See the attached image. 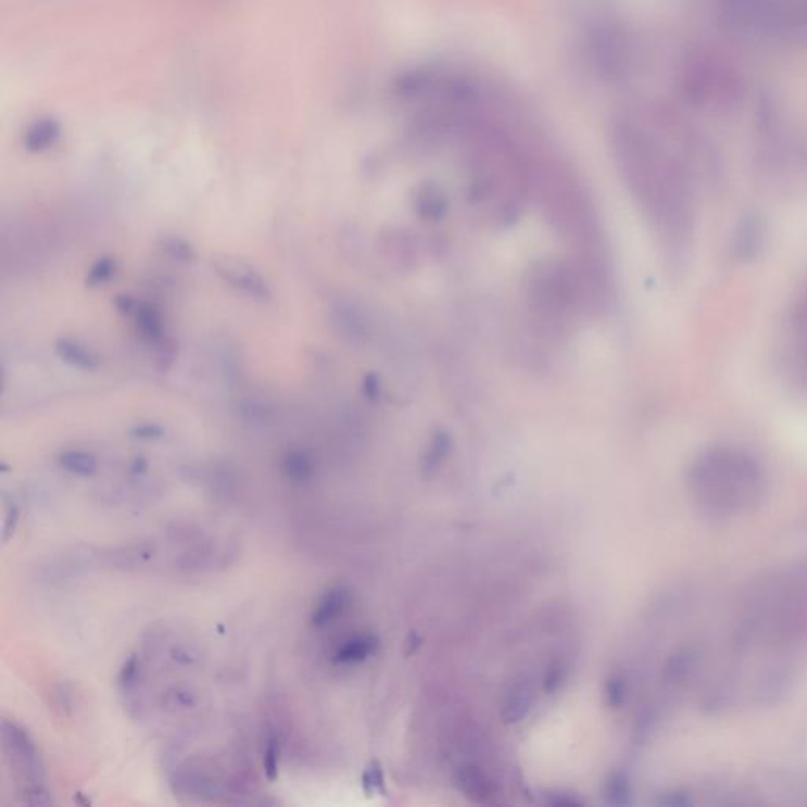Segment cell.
<instances>
[{"label":"cell","mask_w":807,"mask_h":807,"mask_svg":"<svg viewBox=\"0 0 807 807\" xmlns=\"http://www.w3.org/2000/svg\"><path fill=\"white\" fill-rule=\"evenodd\" d=\"M615 159L673 272L694 247L697 190L719 185L722 159L707 124L667 98H635L617 111Z\"/></svg>","instance_id":"6da1fadb"},{"label":"cell","mask_w":807,"mask_h":807,"mask_svg":"<svg viewBox=\"0 0 807 807\" xmlns=\"http://www.w3.org/2000/svg\"><path fill=\"white\" fill-rule=\"evenodd\" d=\"M759 89L742 62L727 49L708 41H691L673 62L669 98L707 124L749 113Z\"/></svg>","instance_id":"7a4b0ae2"},{"label":"cell","mask_w":807,"mask_h":807,"mask_svg":"<svg viewBox=\"0 0 807 807\" xmlns=\"http://www.w3.org/2000/svg\"><path fill=\"white\" fill-rule=\"evenodd\" d=\"M749 118L751 163L757 181L779 198H806V125L765 87L757 92Z\"/></svg>","instance_id":"3957f363"},{"label":"cell","mask_w":807,"mask_h":807,"mask_svg":"<svg viewBox=\"0 0 807 807\" xmlns=\"http://www.w3.org/2000/svg\"><path fill=\"white\" fill-rule=\"evenodd\" d=\"M688 481L695 503L716 517L754 508L767 489V474L760 461L730 443H718L698 453Z\"/></svg>","instance_id":"277c9868"},{"label":"cell","mask_w":807,"mask_h":807,"mask_svg":"<svg viewBox=\"0 0 807 807\" xmlns=\"http://www.w3.org/2000/svg\"><path fill=\"white\" fill-rule=\"evenodd\" d=\"M782 366L789 380L807 393V282L796 293L785 317Z\"/></svg>","instance_id":"5b68a950"},{"label":"cell","mask_w":807,"mask_h":807,"mask_svg":"<svg viewBox=\"0 0 807 807\" xmlns=\"http://www.w3.org/2000/svg\"><path fill=\"white\" fill-rule=\"evenodd\" d=\"M215 274L234 291L242 293L254 302H270L274 299L270 285L253 265L239 257L223 256L212 262Z\"/></svg>","instance_id":"8992f818"},{"label":"cell","mask_w":807,"mask_h":807,"mask_svg":"<svg viewBox=\"0 0 807 807\" xmlns=\"http://www.w3.org/2000/svg\"><path fill=\"white\" fill-rule=\"evenodd\" d=\"M3 746L7 754L20 765L21 770L29 778L30 784H40L45 767L33 736L15 722H3Z\"/></svg>","instance_id":"52a82bcc"},{"label":"cell","mask_w":807,"mask_h":807,"mask_svg":"<svg viewBox=\"0 0 807 807\" xmlns=\"http://www.w3.org/2000/svg\"><path fill=\"white\" fill-rule=\"evenodd\" d=\"M765 225L757 215L744 216L733 237L732 254L739 261H749L764 248Z\"/></svg>","instance_id":"ba28073f"},{"label":"cell","mask_w":807,"mask_h":807,"mask_svg":"<svg viewBox=\"0 0 807 807\" xmlns=\"http://www.w3.org/2000/svg\"><path fill=\"white\" fill-rule=\"evenodd\" d=\"M351 601V592L345 587L338 585L327 590L314 606L313 614H311V625L314 628L328 627L348 610Z\"/></svg>","instance_id":"9c48e42d"},{"label":"cell","mask_w":807,"mask_h":807,"mask_svg":"<svg viewBox=\"0 0 807 807\" xmlns=\"http://www.w3.org/2000/svg\"><path fill=\"white\" fill-rule=\"evenodd\" d=\"M54 352L62 362L79 371H97L101 365L100 356L96 354V351L73 338H59L54 342Z\"/></svg>","instance_id":"30bf717a"},{"label":"cell","mask_w":807,"mask_h":807,"mask_svg":"<svg viewBox=\"0 0 807 807\" xmlns=\"http://www.w3.org/2000/svg\"><path fill=\"white\" fill-rule=\"evenodd\" d=\"M136 330L142 341L156 348L166 344V325H164L162 311L152 303H139L135 314Z\"/></svg>","instance_id":"8fae6325"},{"label":"cell","mask_w":807,"mask_h":807,"mask_svg":"<svg viewBox=\"0 0 807 807\" xmlns=\"http://www.w3.org/2000/svg\"><path fill=\"white\" fill-rule=\"evenodd\" d=\"M377 639L373 634H360L349 638L333 653L337 664H358L368 659L377 650Z\"/></svg>","instance_id":"7c38bea8"},{"label":"cell","mask_w":807,"mask_h":807,"mask_svg":"<svg viewBox=\"0 0 807 807\" xmlns=\"http://www.w3.org/2000/svg\"><path fill=\"white\" fill-rule=\"evenodd\" d=\"M456 782L459 785L461 791L470 796L475 802L486 803L492 795H494V789H492L491 782L486 778L483 771L478 768L461 767L456 773Z\"/></svg>","instance_id":"4fadbf2b"},{"label":"cell","mask_w":807,"mask_h":807,"mask_svg":"<svg viewBox=\"0 0 807 807\" xmlns=\"http://www.w3.org/2000/svg\"><path fill=\"white\" fill-rule=\"evenodd\" d=\"M281 470L286 478L295 483H305L316 471L314 459L302 450H291L282 456Z\"/></svg>","instance_id":"5bb4252c"},{"label":"cell","mask_w":807,"mask_h":807,"mask_svg":"<svg viewBox=\"0 0 807 807\" xmlns=\"http://www.w3.org/2000/svg\"><path fill=\"white\" fill-rule=\"evenodd\" d=\"M59 466L75 477L89 478L97 474L98 459L96 454L84 452V450H66L59 454Z\"/></svg>","instance_id":"9a60e30c"},{"label":"cell","mask_w":807,"mask_h":807,"mask_svg":"<svg viewBox=\"0 0 807 807\" xmlns=\"http://www.w3.org/2000/svg\"><path fill=\"white\" fill-rule=\"evenodd\" d=\"M532 702L533 695L530 688L522 683L516 684L512 693L506 697L503 718H505L506 722L520 721V719L529 715L530 708H532Z\"/></svg>","instance_id":"2e32d148"},{"label":"cell","mask_w":807,"mask_h":807,"mask_svg":"<svg viewBox=\"0 0 807 807\" xmlns=\"http://www.w3.org/2000/svg\"><path fill=\"white\" fill-rule=\"evenodd\" d=\"M160 250L166 254L167 257L174 259L177 262H184V264H191L198 259L193 244L187 242L178 236H163L160 239Z\"/></svg>","instance_id":"e0dca14e"},{"label":"cell","mask_w":807,"mask_h":807,"mask_svg":"<svg viewBox=\"0 0 807 807\" xmlns=\"http://www.w3.org/2000/svg\"><path fill=\"white\" fill-rule=\"evenodd\" d=\"M118 264L117 259L113 256H101L93 262L92 267L89 268L86 276V285L89 288H100V286L108 285L111 279L117 274Z\"/></svg>","instance_id":"ac0fdd59"},{"label":"cell","mask_w":807,"mask_h":807,"mask_svg":"<svg viewBox=\"0 0 807 807\" xmlns=\"http://www.w3.org/2000/svg\"><path fill=\"white\" fill-rule=\"evenodd\" d=\"M279 757H281V744L275 729L268 727L267 736L264 742V771L268 781L275 782L279 776Z\"/></svg>","instance_id":"d6986e66"},{"label":"cell","mask_w":807,"mask_h":807,"mask_svg":"<svg viewBox=\"0 0 807 807\" xmlns=\"http://www.w3.org/2000/svg\"><path fill=\"white\" fill-rule=\"evenodd\" d=\"M141 681V661L138 656L129 655L122 664L121 672H118V686L124 691L125 694H133L136 688L139 686Z\"/></svg>","instance_id":"ffe728a7"},{"label":"cell","mask_w":807,"mask_h":807,"mask_svg":"<svg viewBox=\"0 0 807 807\" xmlns=\"http://www.w3.org/2000/svg\"><path fill=\"white\" fill-rule=\"evenodd\" d=\"M164 704L167 708H174V710H188V708L194 707L198 697L193 691L188 688L177 686L173 690L167 691L163 698Z\"/></svg>","instance_id":"44dd1931"},{"label":"cell","mask_w":807,"mask_h":807,"mask_svg":"<svg viewBox=\"0 0 807 807\" xmlns=\"http://www.w3.org/2000/svg\"><path fill=\"white\" fill-rule=\"evenodd\" d=\"M607 796H609L610 802L617 803V805L627 803L628 782L623 776H614L610 779L609 784H607Z\"/></svg>","instance_id":"7402d4cb"},{"label":"cell","mask_w":807,"mask_h":807,"mask_svg":"<svg viewBox=\"0 0 807 807\" xmlns=\"http://www.w3.org/2000/svg\"><path fill=\"white\" fill-rule=\"evenodd\" d=\"M606 695L607 698H609L610 705H614V707H620L625 702V697H627V684H625L623 680L614 677V679H610L609 683H607Z\"/></svg>","instance_id":"603a6c76"},{"label":"cell","mask_w":807,"mask_h":807,"mask_svg":"<svg viewBox=\"0 0 807 807\" xmlns=\"http://www.w3.org/2000/svg\"><path fill=\"white\" fill-rule=\"evenodd\" d=\"M164 436V429L155 423H144L131 429V437L141 440H159Z\"/></svg>","instance_id":"cb8c5ba5"},{"label":"cell","mask_w":807,"mask_h":807,"mask_svg":"<svg viewBox=\"0 0 807 807\" xmlns=\"http://www.w3.org/2000/svg\"><path fill=\"white\" fill-rule=\"evenodd\" d=\"M565 673L564 664L555 663L554 666H551V669L547 670L546 680H544V688H546L547 693L560 686L562 680L565 679Z\"/></svg>","instance_id":"d4e9b609"},{"label":"cell","mask_w":807,"mask_h":807,"mask_svg":"<svg viewBox=\"0 0 807 807\" xmlns=\"http://www.w3.org/2000/svg\"><path fill=\"white\" fill-rule=\"evenodd\" d=\"M171 658H173L178 666H193V664L198 661V656H196L193 652H190L188 646L185 645L174 646L173 652H171Z\"/></svg>","instance_id":"484cf974"},{"label":"cell","mask_w":807,"mask_h":807,"mask_svg":"<svg viewBox=\"0 0 807 807\" xmlns=\"http://www.w3.org/2000/svg\"><path fill=\"white\" fill-rule=\"evenodd\" d=\"M17 520H20V512L16 506L7 509L5 522H3V543H9L12 533H15Z\"/></svg>","instance_id":"4316f807"},{"label":"cell","mask_w":807,"mask_h":807,"mask_svg":"<svg viewBox=\"0 0 807 807\" xmlns=\"http://www.w3.org/2000/svg\"><path fill=\"white\" fill-rule=\"evenodd\" d=\"M138 305L139 303L129 295H117L114 300V306L117 307L118 313L125 314V316H133Z\"/></svg>","instance_id":"83f0119b"},{"label":"cell","mask_w":807,"mask_h":807,"mask_svg":"<svg viewBox=\"0 0 807 807\" xmlns=\"http://www.w3.org/2000/svg\"><path fill=\"white\" fill-rule=\"evenodd\" d=\"M59 705L62 708H72V695L65 686H61L58 690Z\"/></svg>","instance_id":"f1b7e54d"},{"label":"cell","mask_w":807,"mask_h":807,"mask_svg":"<svg viewBox=\"0 0 807 807\" xmlns=\"http://www.w3.org/2000/svg\"><path fill=\"white\" fill-rule=\"evenodd\" d=\"M147 468V463L142 457H139V459L135 461V464H133V471H136V474H139V471H144Z\"/></svg>","instance_id":"f546056e"}]
</instances>
